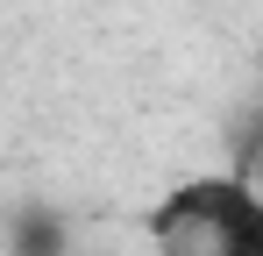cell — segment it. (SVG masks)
Masks as SVG:
<instances>
[{
  "label": "cell",
  "mask_w": 263,
  "mask_h": 256,
  "mask_svg": "<svg viewBox=\"0 0 263 256\" xmlns=\"http://www.w3.org/2000/svg\"><path fill=\"white\" fill-rule=\"evenodd\" d=\"M149 256H263V192L235 171H192L142 213Z\"/></svg>",
  "instance_id": "1"
},
{
  "label": "cell",
  "mask_w": 263,
  "mask_h": 256,
  "mask_svg": "<svg viewBox=\"0 0 263 256\" xmlns=\"http://www.w3.org/2000/svg\"><path fill=\"white\" fill-rule=\"evenodd\" d=\"M7 256H71V221L57 207H14L7 221Z\"/></svg>",
  "instance_id": "2"
},
{
  "label": "cell",
  "mask_w": 263,
  "mask_h": 256,
  "mask_svg": "<svg viewBox=\"0 0 263 256\" xmlns=\"http://www.w3.org/2000/svg\"><path fill=\"white\" fill-rule=\"evenodd\" d=\"M228 171H235L242 185H256V192H263V107L235 128V164H228Z\"/></svg>",
  "instance_id": "3"
}]
</instances>
